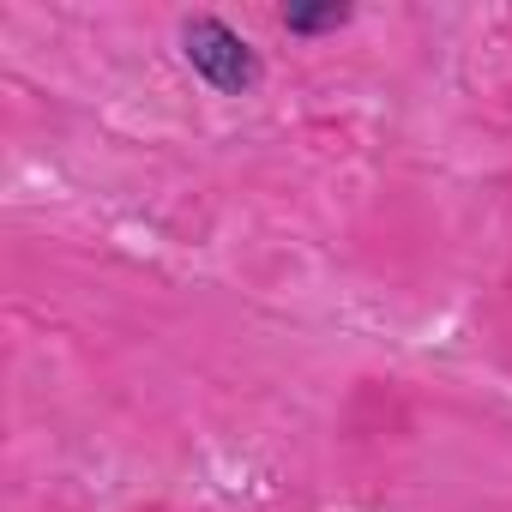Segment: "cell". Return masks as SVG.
Here are the masks:
<instances>
[{"instance_id":"6da1fadb","label":"cell","mask_w":512,"mask_h":512,"mask_svg":"<svg viewBox=\"0 0 512 512\" xmlns=\"http://www.w3.org/2000/svg\"><path fill=\"white\" fill-rule=\"evenodd\" d=\"M181 55L223 97H241V91L260 85V55H253V43L241 31H229L223 19H211V13H199V19L181 25Z\"/></svg>"},{"instance_id":"7a4b0ae2","label":"cell","mask_w":512,"mask_h":512,"mask_svg":"<svg viewBox=\"0 0 512 512\" xmlns=\"http://www.w3.org/2000/svg\"><path fill=\"white\" fill-rule=\"evenodd\" d=\"M350 19H356V7L326 0V7H290V13H284V31H290V37H326V31H338V25H350Z\"/></svg>"}]
</instances>
